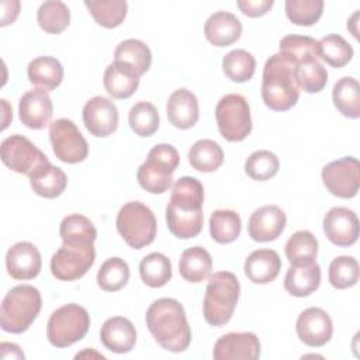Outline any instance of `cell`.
<instances>
[{"mask_svg":"<svg viewBox=\"0 0 360 360\" xmlns=\"http://www.w3.org/2000/svg\"><path fill=\"white\" fill-rule=\"evenodd\" d=\"M321 284V267L316 262L307 266H290L284 277V288L294 297H308Z\"/></svg>","mask_w":360,"mask_h":360,"instance_id":"obj_28","label":"cell"},{"mask_svg":"<svg viewBox=\"0 0 360 360\" xmlns=\"http://www.w3.org/2000/svg\"><path fill=\"white\" fill-rule=\"evenodd\" d=\"M27 75L34 86L51 91L62 83L63 68L53 56H38L28 63Z\"/></svg>","mask_w":360,"mask_h":360,"instance_id":"obj_29","label":"cell"},{"mask_svg":"<svg viewBox=\"0 0 360 360\" xmlns=\"http://www.w3.org/2000/svg\"><path fill=\"white\" fill-rule=\"evenodd\" d=\"M96 356V357H101V359H104V356L103 354H100V353H89V350H84V352H82V353H77L76 354V359H79V357H84V356Z\"/></svg>","mask_w":360,"mask_h":360,"instance_id":"obj_50","label":"cell"},{"mask_svg":"<svg viewBox=\"0 0 360 360\" xmlns=\"http://www.w3.org/2000/svg\"><path fill=\"white\" fill-rule=\"evenodd\" d=\"M260 356L259 338L252 332H231L221 336L212 350L215 360H256Z\"/></svg>","mask_w":360,"mask_h":360,"instance_id":"obj_18","label":"cell"},{"mask_svg":"<svg viewBox=\"0 0 360 360\" xmlns=\"http://www.w3.org/2000/svg\"><path fill=\"white\" fill-rule=\"evenodd\" d=\"M62 242H94L97 231L93 222L82 214L66 215L59 226Z\"/></svg>","mask_w":360,"mask_h":360,"instance_id":"obj_43","label":"cell"},{"mask_svg":"<svg viewBox=\"0 0 360 360\" xmlns=\"http://www.w3.org/2000/svg\"><path fill=\"white\" fill-rule=\"evenodd\" d=\"M316 55L332 68H343L353 58L352 45L339 34H328L316 41Z\"/></svg>","mask_w":360,"mask_h":360,"instance_id":"obj_35","label":"cell"},{"mask_svg":"<svg viewBox=\"0 0 360 360\" xmlns=\"http://www.w3.org/2000/svg\"><path fill=\"white\" fill-rule=\"evenodd\" d=\"M332 100L342 115L352 120L360 117V86L354 77L339 79L333 86Z\"/></svg>","mask_w":360,"mask_h":360,"instance_id":"obj_31","label":"cell"},{"mask_svg":"<svg viewBox=\"0 0 360 360\" xmlns=\"http://www.w3.org/2000/svg\"><path fill=\"white\" fill-rule=\"evenodd\" d=\"M242 22L229 11L211 14L204 24V35L210 44L218 48L229 46L240 38Z\"/></svg>","mask_w":360,"mask_h":360,"instance_id":"obj_23","label":"cell"},{"mask_svg":"<svg viewBox=\"0 0 360 360\" xmlns=\"http://www.w3.org/2000/svg\"><path fill=\"white\" fill-rule=\"evenodd\" d=\"M84 6L96 22L104 28H115L127 17L128 4L125 0H86Z\"/></svg>","mask_w":360,"mask_h":360,"instance_id":"obj_38","label":"cell"},{"mask_svg":"<svg viewBox=\"0 0 360 360\" xmlns=\"http://www.w3.org/2000/svg\"><path fill=\"white\" fill-rule=\"evenodd\" d=\"M37 20L42 31L58 35L68 28L70 22V11L63 1L49 0L39 6Z\"/></svg>","mask_w":360,"mask_h":360,"instance_id":"obj_39","label":"cell"},{"mask_svg":"<svg viewBox=\"0 0 360 360\" xmlns=\"http://www.w3.org/2000/svg\"><path fill=\"white\" fill-rule=\"evenodd\" d=\"M285 53L295 59V80L300 90L305 93H319L323 90L328 83V72L316 55V48Z\"/></svg>","mask_w":360,"mask_h":360,"instance_id":"obj_16","label":"cell"},{"mask_svg":"<svg viewBox=\"0 0 360 360\" xmlns=\"http://www.w3.org/2000/svg\"><path fill=\"white\" fill-rule=\"evenodd\" d=\"M114 60L132 68L139 76L146 73L152 63V53L148 45L139 39L129 38L121 41L114 52Z\"/></svg>","mask_w":360,"mask_h":360,"instance_id":"obj_33","label":"cell"},{"mask_svg":"<svg viewBox=\"0 0 360 360\" xmlns=\"http://www.w3.org/2000/svg\"><path fill=\"white\" fill-rule=\"evenodd\" d=\"M139 75L125 63H110L103 76V84L105 91L117 100L131 97L139 86Z\"/></svg>","mask_w":360,"mask_h":360,"instance_id":"obj_26","label":"cell"},{"mask_svg":"<svg viewBox=\"0 0 360 360\" xmlns=\"http://www.w3.org/2000/svg\"><path fill=\"white\" fill-rule=\"evenodd\" d=\"M188 163L201 173H211L224 163L222 148L212 139H198L188 150Z\"/></svg>","mask_w":360,"mask_h":360,"instance_id":"obj_34","label":"cell"},{"mask_svg":"<svg viewBox=\"0 0 360 360\" xmlns=\"http://www.w3.org/2000/svg\"><path fill=\"white\" fill-rule=\"evenodd\" d=\"M287 217L277 205H263L253 211L248 222V233L255 242L276 240L284 231Z\"/></svg>","mask_w":360,"mask_h":360,"instance_id":"obj_21","label":"cell"},{"mask_svg":"<svg viewBox=\"0 0 360 360\" xmlns=\"http://www.w3.org/2000/svg\"><path fill=\"white\" fill-rule=\"evenodd\" d=\"M0 357L1 359H24L25 354L24 352L20 349L18 345L15 343H8V342H3L0 345Z\"/></svg>","mask_w":360,"mask_h":360,"instance_id":"obj_48","label":"cell"},{"mask_svg":"<svg viewBox=\"0 0 360 360\" xmlns=\"http://www.w3.org/2000/svg\"><path fill=\"white\" fill-rule=\"evenodd\" d=\"M239 292V280L233 273L217 271L210 276L202 304L205 322L212 326L228 323L236 308Z\"/></svg>","mask_w":360,"mask_h":360,"instance_id":"obj_4","label":"cell"},{"mask_svg":"<svg viewBox=\"0 0 360 360\" xmlns=\"http://www.w3.org/2000/svg\"><path fill=\"white\" fill-rule=\"evenodd\" d=\"M328 280L332 287L346 290L359 281V263L352 256L335 257L328 270Z\"/></svg>","mask_w":360,"mask_h":360,"instance_id":"obj_44","label":"cell"},{"mask_svg":"<svg viewBox=\"0 0 360 360\" xmlns=\"http://www.w3.org/2000/svg\"><path fill=\"white\" fill-rule=\"evenodd\" d=\"M242 221L233 210H215L210 217L211 238L221 245L232 243L240 233Z\"/></svg>","mask_w":360,"mask_h":360,"instance_id":"obj_37","label":"cell"},{"mask_svg":"<svg viewBox=\"0 0 360 360\" xmlns=\"http://www.w3.org/2000/svg\"><path fill=\"white\" fill-rule=\"evenodd\" d=\"M118 118L117 105L110 98L103 96L91 97L83 107L84 127L97 138H105L115 132Z\"/></svg>","mask_w":360,"mask_h":360,"instance_id":"obj_15","label":"cell"},{"mask_svg":"<svg viewBox=\"0 0 360 360\" xmlns=\"http://www.w3.org/2000/svg\"><path fill=\"white\" fill-rule=\"evenodd\" d=\"M357 18H359V10L347 20V30L352 31L354 38H359V31H357Z\"/></svg>","mask_w":360,"mask_h":360,"instance_id":"obj_49","label":"cell"},{"mask_svg":"<svg viewBox=\"0 0 360 360\" xmlns=\"http://www.w3.org/2000/svg\"><path fill=\"white\" fill-rule=\"evenodd\" d=\"M246 277L256 284H267L276 280L281 270V259L273 249L253 250L245 260Z\"/></svg>","mask_w":360,"mask_h":360,"instance_id":"obj_25","label":"cell"},{"mask_svg":"<svg viewBox=\"0 0 360 360\" xmlns=\"http://www.w3.org/2000/svg\"><path fill=\"white\" fill-rule=\"evenodd\" d=\"M295 330L304 345L322 347L332 338L333 323L326 311L318 307H309L298 315Z\"/></svg>","mask_w":360,"mask_h":360,"instance_id":"obj_14","label":"cell"},{"mask_svg":"<svg viewBox=\"0 0 360 360\" xmlns=\"http://www.w3.org/2000/svg\"><path fill=\"white\" fill-rule=\"evenodd\" d=\"M94 260V242H63L52 255L51 273L60 281H75L89 271Z\"/></svg>","mask_w":360,"mask_h":360,"instance_id":"obj_10","label":"cell"},{"mask_svg":"<svg viewBox=\"0 0 360 360\" xmlns=\"http://www.w3.org/2000/svg\"><path fill=\"white\" fill-rule=\"evenodd\" d=\"M100 340L110 352L124 354L134 349L136 343V330L128 318L111 316L101 326Z\"/></svg>","mask_w":360,"mask_h":360,"instance_id":"obj_22","label":"cell"},{"mask_svg":"<svg viewBox=\"0 0 360 360\" xmlns=\"http://www.w3.org/2000/svg\"><path fill=\"white\" fill-rule=\"evenodd\" d=\"M256 69L255 56L245 49H233L222 59V70L225 76L236 83L249 82Z\"/></svg>","mask_w":360,"mask_h":360,"instance_id":"obj_40","label":"cell"},{"mask_svg":"<svg viewBox=\"0 0 360 360\" xmlns=\"http://www.w3.org/2000/svg\"><path fill=\"white\" fill-rule=\"evenodd\" d=\"M179 162L180 156L173 145L159 143L153 146L138 169L136 179L139 186L152 194L167 191L173 184V173Z\"/></svg>","mask_w":360,"mask_h":360,"instance_id":"obj_6","label":"cell"},{"mask_svg":"<svg viewBox=\"0 0 360 360\" xmlns=\"http://www.w3.org/2000/svg\"><path fill=\"white\" fill-rule=\"evenodd\" d=\"M131 129L139 136H152L159 128V112L149 101H138L128 112Z\"/></svg>","mask_w":360,"mask_h":360,"instance_id":"obj_42","label":"cell"},{"mask_svg":"<svg viewBox=\"0 0 360 360\" xmlns=\"http://www.w3.org/2000/svg\"><path fill=\"white\" fill-rule=\"evenodd\" d=\"M239 10L252 18L264 15L274 4L273 0H239L236 1Z\"/></svg>","mask_w":360,"mask_h":360,"instance_id":"obj_47","label":"cell"},{"mask_svg":"<svg viewBox=\"0 0 360 360\" xmlns=\"http://www.w3.org/2000/svg\"><path fill=\"white\" fill-rule=\"evenodd\" d=\"M215 120L221 136L229 142L243 141L252 131L248 100L240 94H225L215 107Z\"/></svg>","mask_w":360,"mask_h":360,"instance_id":"obj_9","label":"cell"},{"mask_svg":"<svg viewBox=\"0 0 360 360\" xmlns=\"http://www.w3.org/2000/svg\"><path fill=\"white\" fill-rule=\"evenodd\" d=\"M129 280V267L121 257L107 259L97 271V284L101 290L114 292L127 285Z\"/></svg>","mask_w":360,"mask_h":360,"instance_id":"obj_41","label":"cell"},{"mask_svg":"<svg viewBox=\"0 0 360 360\" xmlns=\"http://www.w3.org/2000/svg\"><path fill=\"white\" fill-rule=\"evenodd\" d=\"M284 250L291 266H307L318 256V240L312 232L301 229L288 238Z\"/></svg>","mask_w":360,"mask_h":360,"instance_id":"obj_32","label":"cell"},{"mask_svg":"<svg viewBox=\"0 0 360 360\" xmlns=\"http://www.w3.org/2000/svg\"><path fill=\"white\" fill-rule=\"evenodd\" d=\"M30 184L35 194L44 198H56L65 191L68 177L60 167L48 162L30 174Z\"/></svg>","mask_w":360,"mask_h":360,"instance_id":"obj_27","label":"cell"},{"mask_svg":"<svg viewBox=\"0 0 360 360\" xmlns=\"http://www.w3.org/2000/svg\"><path fill=\"white\" fill-rule=\"evenodd\" d=\"M90 328V315L86 308L70 302L55 309L46 325L48 342L55 347H68L82 340Z\"/></svg>","mask_w":360,"mask_h":360,"instance_id":"obj_8","label":"cell"},{"mask_svg":"<svg viewBox=\"0 0 360 360\" xmlns=\"http://www.w3.org/2000/svg\"><path fill=\"white\" fill-rule=\"evenodd\" d=\"M359 170V160L354 156H343L325 165L321 177L332 195L353 198L360 187Z\"/></svg>","mask_w":360,"mask_h":360,"instance_id":"obj_13","label":"cell"},{"mask_svg":"<svg viewBox=\"0 0 360 360\" xmlns=\"http://www.w3.org/2000/svg\"><path fill=\"white\" fill-rule=\"evenodd\" d=\"M300 87L295 80V59L278 52L271 55L263 68L260 94L264 104L273 111H287L300 98Z\"/></svg>","mask_w":360,"mask_h":360,"instance_id":"obj_3","label":"cell"},{"mask_svg":"<svg viewBox=\"0 0 360 360\" xmlns=\"http://www.w3.org/2000/svg\"><path fill=\"white\" fill-rule=\"evenodd\" d=\"M139 276L148 287L160 288L172 278V263L163 253H149L139 263Z\"/></svg>","mask_w":360,"mask_h":360,"instance_id":"obj_36","label":"cell"},{"mask_svg":"<svg viewBox=\"0 0 360 360\" xmlns=\"http://www.w3.org/2000/svg\"><path fill=\"white\" fill-rule=\"evenodd\" d=\"M53 104L46 90L32 89L24 93L18 103L20 121L31 129H42L51 124Z\"/></svg>","mask_w":360,"mask_h":360,"instance_id":"obj_19","label":"cell"},{"mask_svg":"<svg viewBox=\"0 0 360 360\" xmlns=\"http://www.w3.org/2000/svg\"><path fill=\"white\" fill-rule=\"evenodd\" d=\"M202 202L204 187L198 179L184 176L176 180L166 207V224L173 236L190 239L201 232Z\"/></svg>","mask_w":360,"mask_h":360,"instance_id":"obj_1","label":"cell"},{"mask_svg":"<svg viewBox=\"0 0 360 360\" xmlns=\"http://www.w3.org/2000/svg\"><path fill=\"white\" fill-rule=\"evenodd\" d=\"M117 231L132 249H142L156 238V218L149 207L139 201L125 202L117 214Z\"/></svg>","mask_w":360,"mask_h":360,"instance_id":"obj_7","label":"cell"},{"mask_svg":"<svg viewBox=\"0 0 360 360\" xmlns=\"http://www.w3.org/2000/svg\"><path fill=\"white\" fill-rule=\"evenodd\" d=\"M212 270V259L202 246L186 249L179 260L180 276L190 283H201Z\"/></svg>","mask_w":360,"mask_h":360,"instance_id":"obj_30","label":"cell"},{"mask_svg":"<svg viewBox=\"0 0 360 360\" xmlns=\"http://www.w3.org/2000/svg\"><path fill=\"white\" fill-rule=\"evenodd\" d=\"M6 267L15 280L35 278L42 267L41 253L31 242H17L6 253Z\"/></svg>","mask_w":360,"mask_h":360,"instance_id":"obj_20","label":"cell"},{"mask_svg":"<svg viewBox=\"0 0 360 360\" xmlns=\"http://www.w3.org/2000/svg\"><path fill=\"white\" fill-rule=\"evenodd\" d=\"M1 162L13 172L20 174H30L44 163H48V158L39 150L28 138L22 135H11L3 139L0 146Z\"/></svg>","mask_w":360,"mask_h":360,"instance_id":"obj_12","label":"cell"},{"mask_svg":"<svg viewBox=\"0 0 360 360\" xmlns=\"http://www.w3.org/2000/svg\"><path fill=\"white\" fill-rule=\"evenodd\" d=\"M49 139L55 156L69 165L83 162L89 155V145L76 124L68 118H58L49 124Z\"/></svg>","mask_w":360,"mask_h":360,"instance_id":"obj_11","label":"cell"},{"mask_svg":"<svg viewBox=\"0 0 360 360\" xmlns=\"http://www.w3.org/2000/svg\"><path fill=\"white\" fill-rule=\"evenodd\" d=\"M169 122L179 129H188L198 121V100L194 93L187 89L174 90L166 104Z\"/></svg>","mask_w":360,"mask_h":360,"instance_id":"obj_24","label":"cell"},{"mask_svg":"<svg viewBox=\"0 0 360 360\" xmlns=\"http://www.w3.org/2000/svg\"><path fill=\"white\" fill-rule=\"evenodd\" d=\"M42 307L41 292L37 287L21 284L13 287L3 298L0 308V326L4 332L22 333L38 316Z\"/></svg>","mask_w":360,"mask_h":360,"instance_id":"obj_5","label":"cell"},{"mask_svg":"<svg viewBox=\"0 0 360 360\" xmlns=\"http://www.w3.org/2000/svg\"><path fill=\"white\" fill-rule=\"evenodd\" d=\"M323 6L322 0H285L284 8L292 24L311 27L321 18Z\"/></svg>","mask_w":360,"mask_h":360,"instance_id":"obj_45","label":"cell"},{"mask_svg":"<svg viewBox=\"0 0 360 360\" xmlns=\"http://www.w3.org/2000/svg\"><path fill=\"white\" fill-rule=\"evenodd\" d=\"M145 321L153 339L165 350L180 353L190 346L191 329L184 308L177 300H155L146 311Z\"/></svg>","mask_w":360,"mask_h":360,"instance_id":"obj_2","label":"cell"},{"mask_svg":"<svg viewBox=\"0 0 360 360\" xmlns=\"http://www.w3.org/2000/svg\"><path fill=\"white\" fill-rule=\"evenodd\" d=\"M280 162L278 158L266 149L253 152L245 162L246 174L257 181H264L276 176L278 172Z\"/></svg>","mask_w":360,"mask_h":360,"instance_id":"obj_46","label":"cell"},{"mask_svg":"<svg viewBox=\"0 0 360 360\" xmlns=\"http://www.w3.org/2000/svg\"><path fill=\"white\" fill-rule=\"evenodd\" d=\"M323 232L333 245L352 246L359 239V218L346 207H333L323 217Z\"/></svg>","mask_w":360,"mask_h":360,"instance_id":"obj_17","label":"cell"}]
</instances>
